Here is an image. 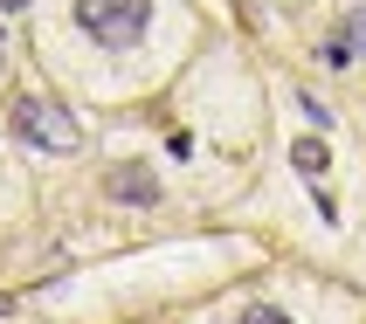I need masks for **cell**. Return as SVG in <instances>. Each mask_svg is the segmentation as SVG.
Masks as SVG:
<instances>
[{
	"label": "cell",
	"mask_w": 366,
	"mask_h": 324,
	"mask_svg": "<svg viewBox=\"0 0 366 324\" xmlns=\"http://www.w3.org/2000/svg\"><path fill=\"white\" fill-rule=\"evenodd\" d=\"M7 124H14V138L41 145V152H76V145H83V124L69 118L62 103H49V97H14Z\"/></svg>",
	"instance_id": "1"
},
{
	"label": "cell",
	"mask_w": 366,
	"mask_h": 324,
	"mask_svg": "<svg viewBox=\"0 0 366 324\" xmlns=\"http://www.w3.org/2000/svg\"><path fill=\"white\" fill-rule=\"evenodd\" d=\"M152 21V0H76V28L104 49H132Z\"/></svg>",
	"instance_id": "2"
},
{
	"label": "cell",
	"mask_w": 366,
	"mask_h": 324,
	"mask_svg": "<svg viewBox=\"0 0 366 324\" xmlns=\"http://www.w3.org/2000/svg\"><path fill=\"white\" fill-rule=\"evenodd\" d=\"M111 201H139V207H152L159 201V180H152V173H145V166H118V173H111Z\"/></svg>",
	"instance_id": "3"
},
{
	"label": "cell",
	"mask_w": 366,
	"mask_h": 324,
	"mask_svg": "<svg viewBox=\"0 0 366 324\" xmlns=\"http://www.w3.org/2000/svg\"><path fill=\"white\" fill-rule=\"evenodd\" d=\"M352 56H366V7L332 35V49H325V62H352Z\"/></svg>",
	"instance_id": "4"
},
{
	"label": "cell",
	"mask_w": 366,
	"mask_h": 324,
	"mask_svg": "<svg viewBox=\"0 0 366 324\" xmlns=\"http://www.w3.org/2000/svg\"><path fill=\"white\" fill-rule=\"evenodd\" d=\"M290 159H297V173H305V180H325L332 152H325V138H297V145H290Z\"/></svg>",
	"instance_id": "5"
},
{
	"label": "cell",
	"mask_w": 366,
	"mask_h": 324,
	"mask_svg": "<svg viewBox=\"0 0 366 324\" xmlns=\"http://www.w3.org/2000/svg\"><path fill=\"white\" fill-rule=\"evenodd\" d=\"M235 324H297L290 310H277V304H242V318Z\"/></svg>",
	"instance_id": "6"
},
{
	"label": "cell",
	"mask_w": 366,
	"mask_h": 324,
	"mask_svg": "<svg viewBox=\"0 0 366 324\" xmlns=\"http://www.w3.org/2000/svg\"><path fill=\"white\" fill-rule=\"evenodd\" d=\"M0 7H7V14H14V7H28V0H0Z\"/></svg>",
	"instance_id": "7"
},
{
	"label": "cell",
	"mask_w": 366,
	"mask_h": 324,
	"mask_svg": "<svg viewBox=\"0 0 366 324\" xmlns=\"http://www.w3.org/2000/svg\"><path fill=\"white\" fill-rule=\"evenodd\" d=\"M0 49H7V41H0Z\"/></svg>",
	"instance_id": "8"
}]
</instances>
